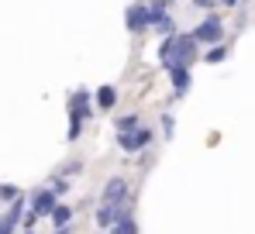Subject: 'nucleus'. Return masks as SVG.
Segmentation results:
<instances>
[{
	"label": "nucleus",
	"mask_w": 255,
	"mask_h": 234,
	"mask_svg": "<svg viewBox=\"0 0 255 234\" xmlns=\"http://www.w3.org/2000/svg\"><path fill=\"white\" fill-rule=\"evenodd\" d=\"M193 62H197V41H193V35L176 31V35L162 38V45H159V66L162 69H172V66L190 69Z\"/></svg>",
	"instance_id": "f257e3e1"
},
{
	"label": "nucleus",
	"mask_w": 255,
	"mask_h": 234,
	"mask_svg": "<svg viewBox=\"0 0 255 234\" xmlns=\"http://www.w3.org/2000/svg\"><path fill=\"white\" fill-rule=\"evenodd\" d=\"M66 111H69V131H66V141H80L86 117H90V111H93V100H90V90H86V86H80V90L69 93Z\"/></svg>",
	"instance_id": "f03ea898"
},
{
	"label": "nucleus",
	"mask_w": 255,
	"mask_h": 234,
	"mask_svg": "<svg viewBox=\"0 0 255 234\" xmlns=\"http://www.w3.org/2000/svg\"><path fill=\"white\" fill-rule=\"evenodd\" d=\"M152 141H155V131H152L148 124H141V127H134V131H125V134H118V148H121V152H128V155H134V152H145Z\"/></svg>",
	"instance_id": "7ed1b4c3"
},
{
	"label": "nucleus",
	"mask_w": 255,
	"mask_h": 234,
	"mask_svg": "<svg viewBox=\"0 0 255 234\" xmlns=\"http://www.w3.org/2000/svg\"><path fill=\"white\" fill-rule=\"evenodd\" d=\"M100 203H121V207H134V196L128 190V179L125 176H111L107 183H104V193H100Z\"/></svg>",
	"instance_id": "20e7f679"
},
{
	"label": "nucleus",
	"mask_w": 255,
	"mask_h": 234,
	"mask_svg": "<svg viewBox=\"0 0 255 234\" xmlns=\"http://www.w3.org/2000/svg\"><path fill=\"white\" fill-rule=\"evenodd\" d=\"M190 35H193L197 45H221V41H224V24H221L217 14H211V17H204Z\"/></svg>",
	"instance_id": "39448f33"
},
{
	"label": "nucleus",
	"mask_w": 255,
	"mask_h": 234,
	"mask_svg": "<svg viewBox=\"0 0 255 234\" xmlns=\"http://www.w3.org/2000/svg\"><path fill=\"white\" fill-rule=\"evenodd\" d=\"M125 28L128 35H141V31H148V3H128L125 10Z\"/></svg>",
	"instance_id": "423d86ee"
},
{
	"label": "nucleus",
	"mask_w": 255,
	"mask_h": 234,
	"mask_svg": "<svg viewBox=\"0 0 255 234\" xmlns=\"http://www.w3.org/2000/svg\"><path fill=\"white\" fill-rule=\"evenodd\" d=\"M125 214H131V210L121 207V203H100V207H97V228H100V231H107V228H114Z\"/></svg>",
	"instance_id": "0eeeda50"
},
{
	"label": "nucleus",
	"mask_w": 255,
	"mask_h": 234,
	"mask_svg": "<svg viewBox=\"0 0 255 234\" xmlns=\"http://www.w3.org/2000/svg\"><path fill=\"white\" fill-rule=\"evenodd\" d=\"M55 203H59V196H55L52 190H48V186H45V190H38V193L31 196V214H35V217H48Z\"/></svg>",
	"instance_id": "6e6552de"
},
{
	"label": "nucleus",
	"mask_w": 255,
	"mask_h": 234,
	"mask_svg": "<svg viewBox=\"0 0 255 234\" xmlns=\"http://www.w3.org/2000/svg\"><path fill=\"white\" fill-rule=\"evenodd\" d=\"M169 73V86L176 97H186V90H190V69H183V66H172V69H166Z\"/></svg>",
	"instance_id": "1a4fd4ad"
},
{
	"label": "nucleus",
	"mask_w": 255,
	"mask_h": 234,
	"mask_svg": "<svg viewBox=\"0 0 255 234\" xmlns=\"http://www.w3.org/2000/svg\"><path fill=\"white\" fill-rule=\"evenodd\" d=\"M114 104H118V86H111V83L100 86V90H97V107L107 114V111H114Z\"/></svg>",
	"instance_id": "9d476101"
},
{
	"label": "nucleus",
	"mask_w": 255,
	"mask_h": 234,
	"mask_svg": "<svg viewBox=\"0 0 255 234\" xmlns=\"http://www.w3.org/2000/svg\"><path fill=\"white\" fill-rule=\"evenodd\" d=\"M145 3H148V28H155L159 21H166V17H169L166 0H145Z\"/></svg>",
	"instance_id": "9b49d317"
},
{
	"label": "nucleus",
	"mask_w": 255,
	"mask_h": 234,
	"mask_svg": "<svg viewBox=\"0 0 255 234\" xmlns=\"http://www.w3.org/2000/svg\"><path fill=\"white\" fill-rule=\"evenodd\" d=\"M100 234H138V221H134L131 214H125L114 228H107V231H100Z\"/></svg>",
	"instance_id": "f8f14e48"
},
{
	"label": "nucleus",
	"mask_w": 255,
	"mask_h": 234,
	"mask_svg": "<svg viewBox=\"0 0 255 234\" xmlns=\"http://www.w3.org/2000/svg\"><path fill=\"white\" fill-rule=\"evenodd\" d=\"M48 217H52V224H55V228H66V224L73 221V207H66V203H55Z\"/></svg>",
	"instance_id": "ddd939ff"
},
{
	"label": "nucleus",
	"mask_w": 255,
	"mask_h": 234,
	"mask_svg": "<svg viewBox=\"0 0 255 234\" xmlns=\"http://www.w3.org/2000/svg\"><path fill=\"white\" fill-rule=\"evenodd\" d=\"M134 127H141V114H125L114 120V131L118 134H125V131H134Z\"/></svg>",
	"instance_id": "4468645a"
},
{
	"label": "nucleus",
	"mask_w": 255,
	"mask_h": 234,
	"mask_svg": "<svg viewBox=\"0 0 255 234\" xmlns=\"http://www.w3.org/2000/svg\"><path fill=\"white\" fill-rule=\"evenodd\" d=\"M224 59H228V45H211V48H207V55H204V62H211V66L224 62Z\"/></svg>",
	"instance_id": "2eb2a0df"
},
{
	"label": "nucleus",
	"mask_w": 255,
	"mask_h": 234,
	"mask_svg": "<svg viewBox=\"0 0 255 234\" xmlns=\"http://www.w3.org/2000/svg\"><path fill=\"white\" fill-rule=\"evenodd\" d=\"M80 172H83V162H80V158H69L66 165H59V172H55V176L69 179V176H80Z\"/></svg>",
	"instance_id": "dca6fc26"
},
{
	"label": "nucleus",
	"mask_w": 255,
	"mask_h": 234,
	"mask_svg": "<svg viewBox=\"0 0 255 234\" xmlns=\"http://www.w3.org/2000/svg\"><path fill=\"white\" fill-rule=\"evenodd\" d=\"M48 190H52L55 196H66V193H69V179H62V176H52V179H48Z\"/></svg>",
	"instance_id": "f3484780"
},
{
	"label": "nucleus",
	"mask_w": 255,
	"mask_h": 234,
	"mask_svg": "<svg viewBox=\"0 0 255 234\" xmlns=\"http://www.w3.org/2000/svg\"><path fill=\"white\" fill-rule=\"evenodd\" d=\"M162 134H166V141H172V134H176V117L172 114H162Z\"/></svg>",
	"instance_id": "a211bd4d"
},
{
	"label": "nucleus",
	"mask_w": 255,
	"mask_h": 234,
	"mask_svg": "<svg viewBox=\"0 0 255 234\" xmlns=\"http://www.w3.org/2000/svg\"><path fill=\"white\" fill-rule=\"evenodd\" d=\"M155 31H162V38H166V35H176V21H172V17L159 21V24H155Z\"/></svg>",
	"instance_id": "6ab92c4d"
},
{
	"label": "nucleus",
	"mask_w": 255,
	"mask_h": 234,
	"mask_svg": "<svg viewBox=\"0 0 255 234\" xmlns=\"http://www.w3.org/2000/svg\"><path fill=\"white\" fill-rule=\"evenodd\" d=\"M14 196H21V190H17V186H10V183H7V186H0V200H7V203H10Z\"/></svg>",
	"instance_id": "aec40b11"
},
{
	"label": "nucleus",
	"mask_w": 255,
	"mask_h": 234,
	"mask_svg": "<svg viewBox=\"0 0 255 234\" xmlns=\"http://www.w3.org/2000/svg\"><path fill=\"white\" fill-rule=\"evenodd\" d=\"M193 7H200V10H211V7H217V0H193Z\"/></svg>",
	"instance_id": "412c9836"
},
{
	"label": "nucleus",
	"mask_w": 255,
	"mask_h": 234,
	"mask_svg": "<svg viewBox=\"0 0 255 234\" xmlns=\"http://www.w3.org/2000/svg\"><path fill=\"white\" fill-rule=\"evenodd\" d=\"M52 234H73V224H66V228H55Z\"/></svg>",
	"instance_id": "4be33fe9"
},
{
	"label": "nucleus",
	"mask_w": 255,
	"mask_h": 234,
	"mask_svg": "<svg viewBox=\"0 0 255 234\" xmlns=\"http://www.w3.org/2000/svg\"><path fill=\"white\" fill-rule=\"evenodd\" d=\"M221 3H224V7H238V0H221Z\"/></svg>",
	"instance_id": "5701e85b"
},
{
	"label": "nucleus",
	"mask_w": 255,
	"mask_h": 234,
	"mask_svg": "<svg viewBox=\"0 0 255 234\" xmlns=\"http://www.w3.org/2000/svg\"><path fill=\"white\" fill-rule=\"evenodd\" d=\"M24 234H35V231H24Z\"/></svg>",
	"instance_id": "b1692460"
},
{
	"label": "nucleus",
	"mask_w": 255,
	"mask_h": 234,
	"mask_svg": "<svg viewBox=\"0 0 255 234\" xmlns=\"http://www.w3.org/2000/svg\"><path fill=\"white\" fill-rule=\"evenodd\" d=\"M166 3H172V0H166Z\"/></svg>",
	"instance_id": "393cba45"
}]
</instances>
